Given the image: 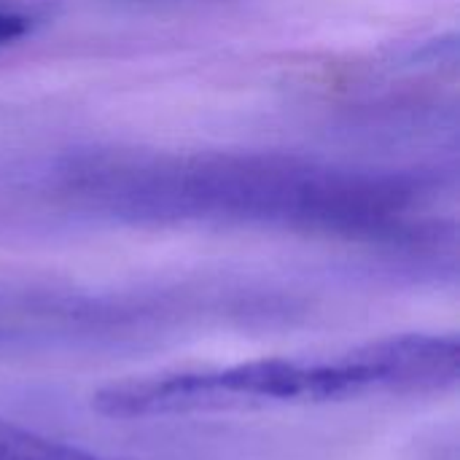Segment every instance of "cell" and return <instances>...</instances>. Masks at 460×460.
<instances>
[{
    "label": "cell",
    "mask_w": 460,
    "mask_h": 460,
    "mask_svg": "<svg viewBox=\"0 0 460 460\" xmlns=\"http://www.w3.org/2000/svg\"><path fill=\"white\" fill-rule=\"evenodd\" d=\"M59 172L73 205L132 224L278 226L385 240L410 226L418 199L402 178L270 154H89Z\"/></svg>",
    "instance_id": "obj_1"
},
{
    "label": "cell",
    "mask_w": 460,
    "mask_h": 460,
    "mask_svg": "<svg viewBox=\"0 0 460 460\" xmlns=\"http://www.w3.org/2000/svg\"><path fill=\"white\" fill-rule=\"evenodd\" d=\"M32 27V16L11 0H0V46L24 38Z\"/></svg>",
    "instance_id": "obj_4"
},
{
    "label": "cell",
    "mask_w": 460,
    "mask_h": 460,
    "mask_svg": "<svg viewBox=\"0 0 460 460\" xmlns=\"http://www.w3.org/2000/svg\"><path fill=\"white\" fill-rule=\"evenodd\" d=\"M458 380V337L410 332L326 353L135 375L102 385L92 396V407L113 420L208 418L275 407L437 396L456 391Z\"/></svg>",
    "instance_id": "obj_2"
},
{
    "label": "cell",
    "mask_w": 460,
    "mask_h": 460,
    "mask_svg": "<svg viewBox=\"0 0 460 460\" xmlns=\"http://www.w3.org/2000/svg\"><path fill=\"white\" fill-rule=\"evenodd\" d=\"M0 460H135L102 456L97 450L46 437L40 431L0 420Z\"/></svg>",
    "instance_id": "obj_3"
}]
</instances>
